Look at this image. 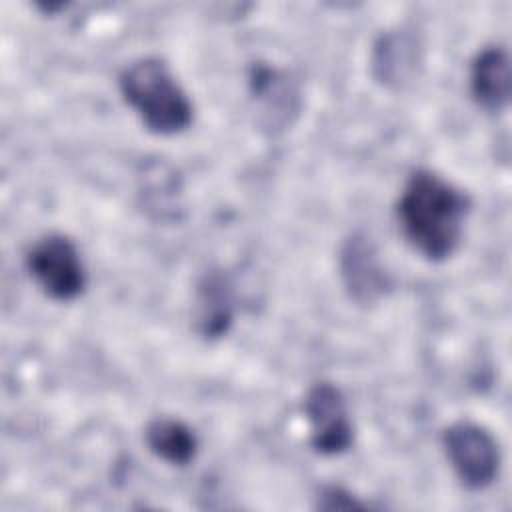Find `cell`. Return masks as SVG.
Wrapping results in <instances>:
<instances>
[{"label":"cell","mask_w":512,"mask_h":512,"mask_svg":"<svg viewBox=\"0 0 512 512\" xmlns=\"http://www.w3.org/2000/svg\"><path fill=\"white\" fill-rule=\"evenodd\" d=\"M470 198L432 170H416L400 198L398 220L408 242L428 260L452 256L462 240Z\"/></svg>","instance_id":"obj_1"},{"label":"cell","mask_w":512,"mask_h":512,"mask_svg":"<svg viewBox=\"0 0 512 512\" xmlns=\"http://www.w3.org/2000/svg\"><path fill=\"white\" fill-rule=\"evenodd\" d=\"M120 92L154 134H178L192 122L194 108L170 68L154 56L140 58L120 74Z\"/></svg>","instance_id":"obj_2"},{"label":"cell","mask_w":512,"mask_h":512,"mask_svg":"<svg viewBox=\"0 0 512 512\" xmlns=\"http://www.w3.org/2000/svg\"><path fill=\"white\" fill-rule=\"evenodd\" d=\"M36 284L54 300H74L86 288V270L76 244L64 234H48L26 256Z\"/></svg>","instance_id":"obj_3"},{"label":"cell","mask_w":512,"mask_h":512,"mask_svg":"<svg viewBox=\"0 0 512 512\" xmlns=\"http://www.w3.org/2000/svg\"><path fill=\"white\" fill-rule=\"evenodd\" d=\"M446 456L470 490H482L494 482L500 468V450L494 436L480 424L460 420L444 430Z\"/></svg>","instance_id":"obj_4"},{"label":"cell","mask_w":512,"mask_h":512,"mask_svg":"<svg viewBox=\"0 0 512 512\" xmlns=\"http://www.w3.org/2000/svg\"><path fill=\"white\" fill-rule=\"evenodd\" d=\"M304 414L310 424V442L316 452L334 456L352 446L354 430L346 400L332 382L314 384L304 398Z\"/></svg>","instance_id":"obj_5"},{"label":"cell","mask_w":512,"mask_h":512,"mask_svg":"<svg viewBox=\"0 0 512 512\" xmlns=\"http://www.w3.org/2000/svg\"><path fill=\"white\" fill-rule=\"evenodd\" d=\"M340 276L350 298L362 306L376 304L392 288L378 250L364 232H354L344 240L340 248Z\"/></svg>","instance_id":"obj_6"},{"label":"cell","mask_w":512,"mask_h":512,"mask_svg":"<svg viewBox=\"0 0 512 512\" xmlns=\"http://www.w3.org/2000/svg\"><path fill=\"white\" fill-rule=\"evenodd\" d=\"M420 42L408 30L382 34L372 48L374 78L390 88L408 84L420 66Z\"/></svg>","instance_id":"obj_7"},{"label":"cell","mask_w":512,"mask_h":512,"mask_svg":"<svg viewBox=\"0 0 512 512\" xmlns=\"http://www.w3.org/2000/svg\"><path fill=\"white\" fill-rule=\"evenodd\" d=\"M474 100L488 112H500L510 100V58L504 46L482 48L470 68Z\"/></svg>","instance_id":"obj_8"},{"label":"cell","mask_w":512,"mask_h":512,"mask_svg":"<svg viewBox=\"0 0 512 512\" xmlns=\"http://www.w3.org/2000/svg\"><path fill=\"white\" fill-rule=\"evenodd\" d=\"M146 444L152 454L174 466H186L198 452V438L182 420L160 416L146 426Z\"/></svg>","instance_id":"obj_9"},{"label":"cell","mask_w":512,"mask_h":512,"mask_svg":"<svg viewBox=\"0 0 512 512\" xmlns=\"http://www.w3.org/2000/svg\"><path fill=\"white\" fill-rule=\"evenodd\" d=\"M198 324L202 334L208 338L226 334L232 324V302L228 296V286L220 274H210L200 284Z\"/></svg>","instance_id":"obj_10"},{"label":"cell","mask_w":512,"mask_h":512,"mask_svg":"<svg viewBox=\"0 0 512 512\" xmlns=\"http://www.w3.org/2000/svg\"><path fill=\"white\" fill-rule=\"evenodd\" d=\"M316 506L322 508V510H360L366 504L356 500L350 492H346L338 486H330V488H324L320 492Z\"/></svg>","instance_id":"obj_11"}]
</instances>
